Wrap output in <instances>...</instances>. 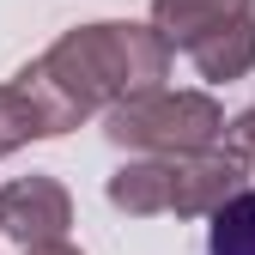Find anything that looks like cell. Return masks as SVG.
I'll use <instances>...</instances> for the list:
<instances>
[{
  "instance_id": "9",
  "label": "cell",
  "mask_w": 255,
  "mask_h": 255,
  "mask_svg": "<svg viewBox=\"0 0 255 255\" xmlns=\"http://www.w3.org/2000/svg\"><path fill=\"white\" fill-rule=\"evenodd\" d=\"M24 140H49V128H43L37 104H30L18 91V79H12V85H0V158L18 152Z\"/></svg>"
},
{
  "instance_id": "10",
  "label": "cell",
  "mask_w": 255,
  "mask_h": 255,
  "mask_svg": "<svg viewBox=\"0 0 255 255\" xmlns=\"http://www.w3.org/2000/svg\"><path fill=\"white\" fill-rule=\"evenodd\" d=\"M225 134H231V152H237V158H255V104H249L237 122H225Z\"/></svg>"
},
{
  "instance_id": "1",
  "label": "cell",
  "mask_w": 255,
  "mask_h": 255,
  "mask_svg": "<svg viewBox=\"0 0 255 255\" xmlns=\"http://www.w3.org/2000/svg\"><path fill=\"white\" fill-rule=\"evenodd\" d=\"M164 73H170V43L152 24H85L67 30L43 61H30L18 73V91L37 104L49 134H67L85 116L164 85Z\"/></svg>"
},
{
  "instance_id": "8",
  "label": "cell",
  "mask_w": 255,
  "mask_h": 255,
  "mask_svg": "<svg viewBox=\"0 0 255 255\" xmlns=\"http://www.w3.org/2000/svg\"><path fill=\"white\" fill-rule=\"evenodd\" d=\"M207 219V255H255V188H237Z\"/></svg>"
},
{
  "instance_id": "6",
  "label": "cell",
  "mask_w": 255,
  "mask_h": 255,
  "mask_svg": "<svg viewBox=\"0 0 255 255\" xmlns=\"http://www.w3.org/2000/svg\"><path fill=\"white\" fill-rule=\"evenodd\" d=\"M243 12H249V0H152V30L170 49H188L195 37H207V30L231 24Z\"/></svg>"
},
{
  "instance_id": "3",
  "label": "cell",
  "mask_w": 255,
  "mask_h": 255,
  "mask_svg": "<svg viewBox=\"0 0 255 255\" xmlns=\"http://www.w3.org/2000/svg\"><path fill=\"white\" fill-rule=\"evenodd\" d=\"M237 188H249V158H237V152H213L207 146V152L170 158V213L176 219H207Z\"/></svg>"
},
{
  "instance_id": "11",
  "label": "cell",
  "mask_w": 255,
  "mask_h": 255,
  "mask_svg": "<svg viewBox=\"0 0 255 255\" xmlns=\"http://www.w3.org/2000/svg\"><path fill=\"white\" fill-rule=\"evenodd\" d=\"M24 255H79L67 237H43V243H24Z\"/></svg>"
},
{
  "instance_id": "2",
  "label": "cell",
  "mask_w": 255,
  "mask_h": 255,
  "mask_svg": "<svg viewBox=\"0 0 255 255\" xmlns=\"http://www.w3.org/2000/svg\"><path fill=\"white\" fill-rule=\"evenodd\" d=\"M104 134L140 158H182V152H207L225 134V110L207 91L152 85V91H134V98L104 110Z\"/></svg>"
},
{
  "instance_id": "5",
  "label": "cell",
  "mask_w": 255,
  "mask_h": 255,
  "mask_svg": "<svg viewBox=\"0 0 255 255\" xmlns=\"http://www.w3.org/2000/svg\"><path fill=\"white\" fill-rule=\"evenodd\" d=\"M188 61H195V73L213 79V85L243 79V73L255 67V12L219 24V30H207V37H195V43H188Z\"/></svg>"
},
{
  "instance_id": "7",
  "label": "cell",
  "mask_w": 255,
  "mask_h": 255,
  "mask_svg": "<svg viewBox=\"0 0 255 255\" xmlns=\"http://www.w3.org/2000/svg\"><path fill=\"white\" fill-rule=\"evenodd\" d=\"M110 207L128 219H158L170 213V158H134L110 176Z\"/></svg>"
},
{
  "instance_id": "4",
  "label": "cell",
  "mask_w": 255,
  "mask_h": 255,
  "mask_svg": "<svg viewBox=\"0 0 255 255\" xmlns=\"http://www.w3.org/2000/svg\"><path fill=\"white\" fill-rule=\"evenodd\" d=\"M67 225H73V195L55 176H18L0 188V231L12 243L67 237Z\"/></svg>"
}]
</instances>
